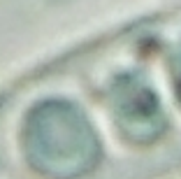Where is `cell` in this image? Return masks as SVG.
I'll use <instances>...</instances> for the list:
<instances>
[{"instance_id": "6da1fadb", "label": "cell", "mask_w": 181, "mask_h": 179, "mask_svg": "<svg viewBox=\"0 0 181 179\" xmlns=\"http://www.w3.org/2000/svg\"><path fill=\"white\" fill-rule=\"evenodd\" d=\"M181 172V2L111 26L0 91V179Z\"/></svg>"}]
</instances>
